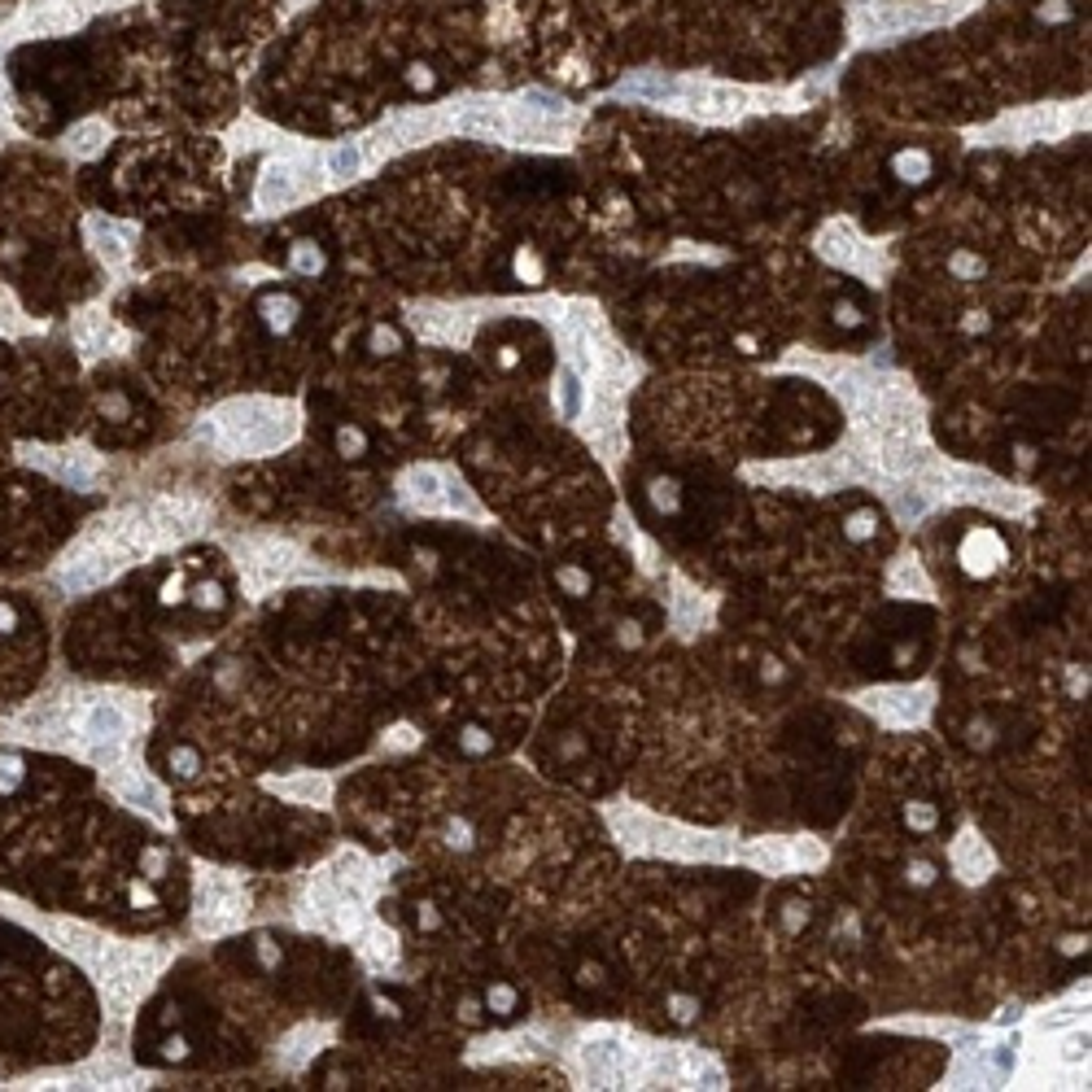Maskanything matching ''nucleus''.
Returning a JSON list of instances; mask_svg holds the SVG:
<instances>
[{"mask_svg": "<svg viewBox=\"0 0 1092 1092\" xmlns=\"http://www.w3.org/2000/svg\"><path fill=\"white\" fill-rule=\"evenodd\" d=\"M79 975L26 926L0 918V1057L9 1071L79 1057L92 1041Z\"/></svg>", "mask_w": 1092, "mask_h": 1092, "instance_id": "nucleus-1", "label": "nucleus"}, {"mask_svg": "<svg viewBox=\"0 0 1092 1092\" xmlns=\"http://www.w3.org/2000/svg\"><path fill=\"white\" fill-rule=\"evenodd\" d=\"M952 14L957 5H930V0H865L857 9V22L874 36H896V31H918V26H936Z\"/></svg>", "mask_w": 1092, "mask_h": 1092, "instance_id": "nucleus-2", "label": "nucleus"}, {"mask_svg": "<svg viewBox=\"0 0 1092 1092\" xmlns=\"http://www.w3.org/2000/svg\"><path fill=\"white\" fill-rule=\"evenodd\" d=\"M678 97L686 101V110H695L704 119H730V114L743 110V101H748L738 88L712 84V79H686V84H678Z\"/></svg>", "mask_w": 1092, "mask_h": 1092, "instance_id": "nucleus-3", "label": "nucleus"}, {"mask_svg": "<svg viewBox=\"0 0 1092 1092\" xmlns=\"http://www.w3.org/2000/svg\"><path fill=\"white\" fill-rule=\"evenodd\" d=\"M1001 559H1005V547H1001V538L992 534V529H975V534L962 542V564L975 577H988Z\"/></svg>", "mask_w": 1092, "mask_h": 1092, "instance_id": "nucleus-4", "label": "nucleus"}, {"mask_svg": "<svg viewBox=\"0 0 1092 1092\" xmlns=\"http://www.w3.org/2000/svg\"><path fill=\"white\" fill-rule=\"evenodd\" d=\"M481 1009H486V1014H494V1019H516L520 992L512 988V983H490L486 997H481Z\"/></svg>", "mask_w": 1092, "mask_h": 1092, "instance_id": "nucleus-5", "label": "nucleus"}, {"mask_svg": "<svg viewBox=\"0 0 1092 1092\" xmlns=\"http://www.w3.org/2000/svg\"><path fill=\"white\" fill-rule=\"evenodd\" d=\"M678 84L682 79H669V74H634L625 79V92H638V97H678Z\"/></svg>", "mask_w": 1092, "mask_h": 1092, "instance_id": "nucleus-6", "label": "nucleus"}, {"mask_svg": "<svg viewBox=\"0 0 1092 1092\" xmlns=\"http://www.w3.org/2000/svg\"><path fill=\"white\" fill-rule=\"evenodd\" d=\"M262 315H267V324L276 333H288L293 319H298V302H293L288 293H272V298H262Z\"/></svg>", "mask_w": 1092, "mask_h": 1092, "instance_id": "nucleus-7", "label": "nucleus"}, {"mask_svg": "<svg viewBox=\"0 0 1092 1092\" xmlns=\"http://www.w3.org/2000/svg\"><path fill=\"white\" fill-rule=\"evenodd\" d=\"M359 163H363V153H359L355 145H341V149L328 153V171H333L337 179H350V175L359 171Z\"/></svg>", "mask_w": 1092, "mask_h": 1092, "instance_id": "nucleus-8", "label": "nucleus"}, {"mask_svg": "<svg viewBox=\"0 0 1092 1092\" xmlns=\"http://www.w3.org/2000/svg\"><path fill=\"white\" fill-rule=\"evenodd\" d=\"M559 393H564V420H577V415H581V381H577V367H564V377H559Z\"/></svg>", "mask_w": 1092, "mask_h": 1092, "instance_id": "nucleus-9", "label": "nucleus"}, {"mask_svg": "<svg viewBox=\"0 0 1092 1092\" xmlns=\"http://www.w3.org/2000/svg\"><path fill=\"white\" fill-rule=\"evenodd\" d=\"M337 450L345 459H359L367 450V433L359 429V424H341V429H337Z\"/></svg>", "mask_w": 1092, "mask_h": 1092, "instance_id": "nucleus-10", "label": "nucleus"}, {"mask_svg": "<svg viewBox=\"0 0 1092 1092\" xmlns=\"http://www.w3.org/2000/svg\"><path fill=\"white\" fill-rule=\"evenodd\" d=\"M651 502H656L660 512L678 516V512H682V486H678V481H651Z\"/></svg>", "mask_w": 1092, "mask_h": 1092, "instance_id": "nucleus-11", "label": "nucleus"}, {"mask_svg": "<svg viewBox=\"0 0 1092 1092\" xmlns=\"http://www.w3.org/2000/svg\"><path fill=\"white\" fill-rule=\"evenodd\" d=\"M878 534V516L874 512H852L848 520H843V538H852V542H865V538H874Z\"/></svg>", "mask_w": 1092, "mask_h": 1092, "instance_id": "nucleus-12", "label": "nucleus"}, {"mask_svg": "<svg viewBox=\"0 0 1092 1092\" xmlns=\"http://www.w3.org/2000/svg\"><path fill=\"white\" fill-rule=\"evenodd\" d=\"M101 141H105V127L101 123H84V127H74L70 149L74 153H92V149H101Z\"/></svg>", "mask_w": 1092, "mask_h": 1092, "instance_id": "nucleus-13", "label": "nucleus"}, {"mask_svg": "<svg viewBox=\"0 0 1092 1092\" xmlns=\"http://www.w3.org/2000/svg\"><path fill=\"white\" fill-rule=\"evenodd\" d=\"M904 821H909V826H914V831H930V826H936V821H940V813H936V809H930V805H926V800H914V805H904Z\"/></svg>", "mask_w": 1092, "mask_h": 1092, "instance_id": "nucleus-14", "label": "nucleus"}, {"mask_svg": "<svg viewBox=\"0 0 1092 1092\" xmlns=\"http://www.w3.org/2000/svg\"><path fill=\"white\" fill-rule=\"evenodd\" d=\"M459 748H464V752H490V730H486V726H464Z\"/></svg>", "mask_w": 1092, "mask_h": 1092, "instance_id": "nucleus-15", "label": "nucleus"}, {"mask_svg": "<svg viewBox=\"0 0 1092 1092\" xmlns=\"http://www.w3.org/2000/svg\"><path fill=\"white\" fill-rule=\"evenodd\" d=\"M904 883H909V887H930V883H936V865H930V861H914L909 870H904Z\"/></svg>", "mask_w": 1092, "mask_h": 1092, "instance_id": "nucleus-16", "label": "nucleus"}, {"mask_svg": "<svg viewBox=\"0 0 1092 1092\" xmlns=\"http://www.w3.org/2000/svg\"><path fill=\"white\" fill-rule=\"evenodd\" d=\"M559 585H564L569 595H585V591H591V577H585L581 569H569V564H564V569H559Z\"/></svg>", "mask_w": 1092, "mask_h": 1092, "instance_id": "nucleus-17", "label": "nucleus"}, {"mask_svg": "<svg viewBox=\"0 0 1092 1092\" xmlns=\"http://www.w3.org/2000/svg\"><path fill=\"white\" fill-rule=\"evenodd\" d=\"M398 350V333L393 328H371V355H393Z\"/></svg>", "mask_w": 1092, "mask_h": 1092, "instance_id": "nucleus-18", "label": "nucleus"}, {"mask_svg": "<svg viewBox=\"0 0 1092 1092\" xmlns=\"http://www.w3.org/2000/svg\"><path fill=\"white\" fill-rule=\"evenodd\" d=\"M896 171H904L900 179H922V171H926V157H922V153H904L900 163H896Z\"/></svg>", "mask_w": 1092, "mask_h": 1092, "instance_id": "nucleus-19", "label": "nucleus"}, {"mask_svg": "<svg viewBox=\"0 0 1092 1092\" xmlns=\"http://www.w3.org/2000/svg\"><path fill=\"white\" fill-rule=\"evenodd\" d=\"M835 319H839L843 328H857L865 315H861V306H857V302H835Z\"/></svg>", "mask_w": 1092, "mask_h": 1092, "instance_id": "nucleus-20", "label": "nucleus"}, {"mask_svg": "<svg viewBox=\"0 0 1092 1092\" xmlns=\"http://www.w3.org/2000/svg\"><path fill=\"white\" fill-rule=\"evenodd\" d=\"M952 272H957V276H979V272H983V262L970 258V254H957V258H952Z\"/></svg>", "mask_w": 1092, "mask_h": 1092, "instance_id": "nucleus-21", "label": "nucleus"}, {"mask_svg": "<svg viewBox=\"0 0 1092 1092\" xmlns=\"http://www.w3.org/2000/svg\"><path fill=\"white\" fill-rule=\"evenodd\" d=\"M669 1009H673V1019H690L700 1009V1001H690V997H673L669 1001Z\"/></svg>", "mask_w": 1092, "mask_h": 1092, "instance_id": "nucleus-22", "label": "nucleus"}, {"mask_svg": "<svg viewBox=\"0 0 1092 1092\" xmlns=\"http://www.w3.org/2000/svg\"><path fill=\"white\" fill-rule=\"evenodd\" d=\"M1014 1071V1045H1001L997 1049V1075H1009Z\"/></svg>", "mask_w": 1092, "mask_h": 1092, "instance_id": "nucleus-23", "label": "nucleus"}, {"mask_svg": "<svg viewBox=\"0 0 1092 1092\" xmlns=\"http://www.w3.org/2000/svg\"><path fill=\"white\" fill-rule=\"evenodd\" d=\"M577 979L585 983V988H591V983H599V979H603V966H595V962H585V966L577 970Z\"/></svg>", "mask_w": 1092, "mask_h": 1092, "instance_id": "nucleus-24", "label": "nucleus"}]
</instances>
